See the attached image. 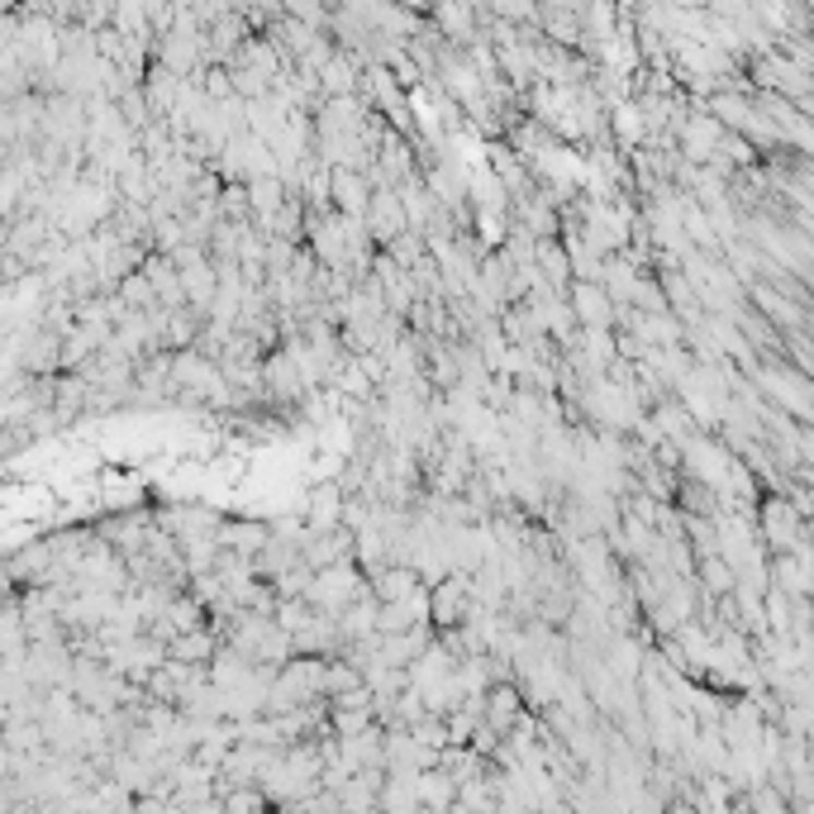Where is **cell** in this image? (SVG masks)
I'll use <instances>...</instances> for the list:
<instances>
[{
	"label": "cell",
	"instance_id": "6da1fadb",
	"mask_svg": "<svg viewBox=\"0 0 814 814\" xmlns=\"http://www.w3.org/2000/svg\"><path fill=\"white\" fill-rule=\"evenodd\" d=\"M753 382L763 396L777 400L781 415L800 419V424H814V382H805L791 367H753Z\"/></svg>",
	"mask_w": 814,
	"mask_h": 814
},
{
	"label": "cell",
	"instance_id": "7a4b0ae2",
	"mask_svg": "<svg viewBox=\"0 0 814 814\" xmlns=\"http://www.w3.org/2000/svg\"><path fill=\"white\" fill-rule=\"evenodd\" d=\"M433 629H453L463 624L471 610H477V596H471V572L453 567L443 582H433Z\"/></svg>",
	"mask_w": 814,
	"mask_h": 814
},
{
	"label": "cell",
	"instance_id": "3957f363",
	"mask_svg": "<svg viewBox=\"0 0 814 814\" xmlns=\"http://www.w3.org/2000/svg\"><path fill=\"white\" fill-rule=\"evenodd\" d=\"M367 234H372L376 248H386L396 234L410 229V215H405V201H400V187H382L372 195V205H367Z\"/></svg>",
	"mask_w": 814,
	"mask_h": 814
},
{
	"label": "cell",
	"instance_id": "277c9868",
	"mask_svg": "<svg viewBox=\"0 0 814 814\" xmlns=\"http://www.w3.org/2000/svg\"><path fill=\"white\" fill-rule=\"evenodd\" d=\"M567 300H572V310H576V320H582V324H596V330H614V324H620V306H614L610 291L600 282L576 277L567 286Z\"/></svg>",
	"mask_w": 814,
	"mask_h": 814
},
{
	"label": "cell",
	"instance_id": "5b68a950",
	"mask_svg": "<svg viewBox=\"0 0 814 814\" xmlns=\"http://www.w3.org/2000/svg\"><path fill=\"white\" fill-rule=\"evenodd\" d=\"M344 505H348L344 481H314L306 491V510H300V515L320 534V529H338V524H344Z\"/></svg>",
	"mask_w": 814,
	"mask_h": 814
},
{
	"label": "cell",
	"instance_id": "8992f818",
	"mask_svg": "<svg viewBox=\"0 0 814 814\" xmlns=\"http://www.w3.org/2000/svg\"><path fill=\"white\" fill-rule=\"evenodd\" d=\"M157 524L163 529H172L177 534V543H187V538H201V534H219V510H210V505H167V510H157Z\"/></svg>",
	"mask_w": 814,
	"mask_h": 814
},
{
	"label": "cell",
	"instance_id": "52a82bcc",
	"mask_svg": "<svg viewBox=\"0 0 814 814\" xmlns=\"http://www.w3.org/2000/svg\"><path fill=\"white\" fill-rule=\"evenodd\" d=\"M376 187L367 181L362 167H334V210H344V215H367V205H372Z\"/></svg>",
	"mask_w": 814,
	"mask_h": 814
},
{
	"label": "cell",
	"instance_id": "ba28073f",
	"mask_svg": "<svg viewBox=\"0 0 814 814\" xmlns=\"http://www.w3.org/2000/svg\"><path fill=\"white\" fill-rule=\"evenodd\" d=\"M267 538H272V524H262V519H225L219 524V543L243 558H258L262 548H267Z\"/></svg>",
	"mask_w": 814,
	"mask_h": 814
},
{
	"label": "cell",
	"instance_id": "9c48e42d",
	"mask_svg": "<svg viewBox=\"0 0 814 814\" xmlns=\"http://www.w3.org/2000/svg\"><path fill=\"white\" fill-rule=\"evenodd\" d=\"M419 586H424V576H419V567H410V562H391V567L372 576V596L382 600V606H396V600H405Z\"/></svg>",
	"mask_w": 814,
	"mask_h": 814
},
{
	"label": "cell",
	"instance_id": "30bf717a",
	"mask_svg": "<svg viewBox=\"0 0 814 814\" xmlns=\"http://www.w3.org/2000/svg\"><path fill=\"white\" fill-rule=\"evenodd\" d=\"M219 638L215 624H201V629H187V634H172L167 638V658H181V662H210L219 653Z\"/></svg>",
	"mask_w": 814,
	"mask_h": 814
},
{
	"label": "cell",
	"instance_id": "8fae6325",
	"mask_svg": "<svg viewBox=\"0 0 814 814\" xmlns=\"http://www.w3.org/2000/svg\"><path fill=\"white\" fill-rule=\"evenodd\" d=\"M747 300H753L757 310L767 314L771 324H777V330H795L800 320H805V314H800V306L791 296H781V291H771V286H757V282H747Z\"/></svg>",
	"mask_w": 814,
	"mask_h": 814
},
{
	"label": "cell",
	"instance_id": "7c38bea8",
	"mask_svg": "<svg viewBox=\"0 0 814 814\" xmlns=\"http://www.w3.org/2000/svg\"><path fill=\"white\" fill-rule=\"evenodd\" d=\"M534 262L543 267V277L553 282L558 291H567V286L576 282V267H572V253H567V243H562V234H558V239H538Z\"/></svg>",
	"mask_w": 814,
	"mask_h": 814
},
{
	"label": "cell",
	"instance_id": "4fadbf2b",
	"mask_svg": "<svg viewBox=\"0 0 814 814\" xmlns=\"http://www.w3.org/2000/svg\"><path fill=\"white\" fill-rule=\"evenodd\" d=\"M300 558H306V553H300V543H291V538H282V534H272L267 548H262V553L253 558V567H258L262 582H277V576L291 572Z\"/></svg>",
	"mask_w": 814,
	"mask_h": 814
},
{
	"label": "cell",
	"instance_id": "5bb4252c",
	"mask_svg": "<svg viewBox=\"0 0 814 814\" xmlns=\"http://www.w3.org/2000/svg\"><path fill=\"white\" fill-rule=\"evenodd\" d=\"M419 805H429V810H453V805H457V781H453L443 767L419 771Z\"/></svg>",
	"mask_w": 814,
	"mask_h": 814
},
{
	"label": "cell",
	"instance_id": "9a60e30c",
	"mask_svg": "<svg viewBox=\"0 0 814 814\" xmlns=\"http://www.w3.org/2000/svg\"><path fill=\"white\" fill-rule=\"evenodd\" d=\"M334 733L338 739H358V733L376 729V705H362V710H348V705H330Z\"/></svg>",
	"mask_w": 814,
	"mask_h": 814
},
{
	"label": "cell",
	"instance_id": "2e32d148",
	"mask_svg": "<svg viewBox=\"0 0 814 814\" xmlns=\"http://www.w3.org/2000/svg\"><path fill=\"white\" fill-rule=\"evenodd\" d=\"M386 253L400 262V267H419V262L429 258V234H419V229H405L396 234V239L386 243Z\"/></svg>",
	"mask_w": 814,
	"mask_h": 814
},
{
	"label": "cell",
	"instance_id": "e0dca14e",
	"mask_svg": "<svg viewBox=\"0 0 814 814\" xmlns=\"http://www.w3.org/2000/svg\"><path fill=\"white\" fill-rule=\"evenodd\" d=\"M120 296H124V306L129 310H153V306H163V300H157V286H153V277L148 272H129V277L120 282Z\"/></svg>",
	"mask_w": 814,
	"mask_h": 814
},
{
	"label": "cell",
	"instance_id": "ac0fdd59",
	"mask_svg": "<svg viewBox=\"0 0 814 814\" xmlns=\"http://www.w3.org/2000/svg\"><path fill=\"white\" fill-rule=\"evenodd\" d=\"M314 620H320V610H314L306 596H291V600H282V606H277V624H282L291 638H296V634H306V629H310Z\"/></svg>",
	"mask_w": 814,
	"mask_h": 814
},
{
	"label": "cell",
	"instance_id": "d6986e66",
	"mask_svg": "<svg viewBox=\"0 0 814 814\" xmlns=\"http://www.w3.org/2000/svg\"><path fill=\"white\" fill-rule=\"evenodd\" d=\"M272 795L262 791V786H234V791L225 795V810L229 814H243V810H267Z\"/></svg>",
	"mask_w": 814,
	"mask_h": 814
},
{
	"label": "cell",
	"instance_id": "ffe728a7",
	"mask_svg": "<svg viewBox=\"0 0 814 814\" xmlns=\"http://www.w3.org/2000/svg\"><path fill=\"white\" fill-rule=\"evenodd\" d=\"M710 148H715V124H695L686 134V153L701 163V157H710Z\"/></svg>",
	"mask_w": 814,
	"mask_h": 814
},
{
	"label": "cell",
	"instance_id": "44dd1931",
	"mask_svg": "<svg viewBox=\"0 0 814 814\" xmlns=\"http://www.w3.org/2000/svg\"><path fill=\"white\" fill-rule=\"evenodd\" d=\"M620 129H624V139H634V134H638V120H634V110H624V115H620Z\"/></svg>",
	"mask_w": 814,
	"mask_h": 814
}]
</instances>
